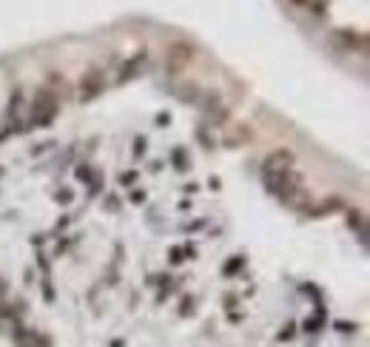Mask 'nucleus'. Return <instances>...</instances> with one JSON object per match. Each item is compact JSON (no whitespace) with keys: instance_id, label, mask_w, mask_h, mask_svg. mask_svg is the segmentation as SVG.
Here are the masks:
<instances>
[{"instance_id":"1","label":"nucleus","mask_w":370,"mask_h":347,"mask_svg":"<svg viewBox=\"0 0 370 347\" xmlns=\"http://www.w3.org/2000/svg\"><path fill=\"white\" fill-rule=\"evenodd\" d=\"M57 111H60V97L51 88H40L35 94V102H31V123L46 128V125L54 123Z\"/></svg>"},{"instance_id":"2","label":"nucleus","mask_w":370,"mask_h":347,"mask_svg":"<svg viewBox=\"0 0 370 347\" xmlns=\"http://www.w3.org/2000/svg\"><path fill=\"white\" fill-rule=\"evenodd\" d=\"M330 46H336L339 51L348 54H367V34L364 31H353V29H336L330 34Z\"/></svg>"},{"instance_id":"3","label":"nucleus","mask_w":370,"mask_h":347,"mask_svg":"<svg viewBox=\"0 0 370 347\" xmlns=\"http://www.w3.org/2000/svg\"><path fill=\"white\" fill-rule=\"evenodd\" d=\"M194 54L196 49L191 43H185V40H180V43H171L165 51V65H168V74H180L185 65L194 63Z\"/></svg>"},{"instance_id":"4","label":"nucleus","mask_w":370,"mask_h":347,"mask_svg":"<svg viewBox=\"0 0 370 347\" xmlns=\"http://www.w3.org/2000/svg\"><path fill=\"white\" fill-rule=\"evenodd\" d=\"M103 91H106V74L100 68H91V72L83 74V80H80V100L83 102L100 97Z\"/></svg>"},{"instance_id":"5","label":"nucleus","mask_w":370,"mask_h":347,"mask_svg":"<svg viewBox=\"0 0 370 347\" xmlns=\"http://www.w3.org/2000/svg\"><path fill=\"white\" fill-rule=\"evenodd\" d=\"M293 162H296L293 151H288V148H276V151H271L268 157H265V162H262V174L288 171V168H293Z\"/></svg>"},{"instance_id":"6","label":"nucleus","mask_w":370,"mask_h":347,"mask_svg":"<svg viewBox=\"0 0 370 347\" xmlns=\"http://www.w3.org/2000/svg\"><path fill=\"white\" fill-rule=\"evenodd\" d=\"M203 106H205V111H208V114L217 120V125L228 117V111H225V106H222V97H219V94H208Z\"/></svg>"},{"instance_id":"7","label":"nucleus","mask_w":370,"mask_h":347,"mask_svg":"<svg viewBox=\"0 0 370 347\" xmlns=\"http://www.w3.org/2000/svg\"><path fill=\"white\" fill-rule=\"evenodd\" d=\"M248 140H251V131H248V128H240L237 134H231L225 143H228V145H237V143H248Z\"/></svg>"},{"instance_id":"8","label":"nucleus","mask_w":370,"mask_h":347,"mask_svg":"<svg viewBox=\"0 0 370 347\" xmlns=\"http://www.w3.org/2000/svg\"><path fill=\"white\" fill-rule=\"evenodd\" d=\"M350 225H353V228L359 225V233H362V236L367 233V225H364V219H362V211H350Z\"/></svg>"},{"instance_id":"9","label":"nucleus","mask_w":370,"mask_h":347,"mask_svg":"<svg viewBox=\"0 0 370 347\" xmlns=\"http://www.w3.org/2000/svg\"><path fill=\"white\" fill-rule=\"evenodd\" d=\"M180 94H182V100H185V102H194L196 97H199V88H196V86H185Z\"/></svg>"},{"instance_id":"10","label":"nucleus","mask_w":370,"mask_h":347,"mask_svg":"<svg viewBox=\"0 0 370 347\" xmlns=\"http://www.w3.org/2000/svg\"><path fill=\"white\" fill-rule=\"evenodd\" d=\"M290 3H296V6H302V9H313V0H290Z\"/></svg>"},{"instance_id":"11","label":"nucleus","mask_w":370,"mask_h":347,"mask_svg":"<svg viewBox=\"0 0 370 347\" xmlns=\"http://www.w3.org/2000/svg\"><path fill=\"white\" fill-rule=\"evenodd\" d=\"M134 177H137V174H123V185H128V182H134Z\"/></svg>"}]
</instances>
